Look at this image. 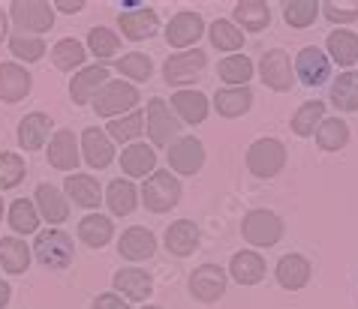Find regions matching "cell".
Here are the masks:
<instances>
[{"instance_id":"30","label":"cell","mask_w":358,"mask_h":309,"mask_svg":"<svg viewBox=\"0 0 358 309\" xmlns=\"http://www.w3.org/2000/svg\"><path fill=\"white\" fill-rule=\"evenodd\" d=\"M64 193L73 198V204L87 207V211H94V207H99V202H103V189H99L96 177H91V174H69L64 183Z\"/></svg>"},{"instance_id":"16","label":"cell","mask_w":358,"mask_h":309,"mask_svg":"<svg viewBox=\"0 0 358 309\" xmlns=\"http://www.w3.org/2000/svg\"><path fill=\"white\" fill-rule=\"evenodd\" d=\"M34 87V75L18 63H0V103L13 105L31 93Z\"/></svg>"},{"instance_id":"8","label":"cell","mask_w":358,"mask_h":309,"mask_svg":"<svg viewBox=\"0 0 358 309\" xmlns=\"http://www.w3.org/2000/svg\"><path fill=\"white\" fill-rule=\"evenodd\" d=\"M259 75H262V82L277 93H286V91L295 87V69H292L289 54H286L283 48H271V52L262 54Z\"/></svg>"},{"instance_id":"46","label":"cell","mask_w":358,"mask_h":309,"mask_svg":"<svg viewBox=\"0 0 358 309\" xmlns=\"http://www.w3.org/2000/svg\"><path fill=\"white\" fill-rule=\"evenodd\" d=\"M117 73L127 75V78H133V82H148L154 73V63H151V57L142 54V52H130V54H124L121 61H117Z\"/></svg>"},{"instance_id":"14","label":"cell","mask_w":358,"mask_h":309,"mask_svg":"<svg viewBox=\"0 0 358 309\" xmlns=\"http://www.w3.org/2000/svg\"><path fill=\"white\" fill-rule=\"evenodd\" d=\"M78 147H82V156L91 168H108L115 163V144L106 135V129H99V126H87L82 133Z\"/></svg>"},{"instance_id":"41","label":"cell","mask_w":358,"mask_h":309,"mask_svg":"<svg viewBox=\"0 0 358 309\" xmlns=\"http://www.w3.org/2000/svg\"><path fill=\"white\" fill-rule=\"evenodd\" d=\"M9 225H13L15 234H34L39 232V213L31 198H18L9 207Z\"/></svg>"},{"instance_id":"49","label":"cell","mask_w":358,"mask_h":309,"mask_svg":"<svg viewBox=\"0 0 358 309\" xmlns=\"http://www.w3.org/2000/svg\"><path fill=\"white\" fill-rule=\"evenodd\" d=\"M94 309H130V303L121 294H99L94 301Z\"/></svg>"},{"instance_id":"42","label":"cell","mask_w":358,"mask_h":309,"mask_svg":"<svg viewBox=\"0 0 358 309\" xmlns=\"http://www.w3.org/2000/svg\"><path fill=\"white\" fill-rule=\"evenodd\" d=\"M208 36H211V45L220 48V52H238V48L244 45L241 27H235L229 18H217L211 24V31H208Z\"/></svg>"},{"instance_id":"52","label":"cell","mask_w":358,"mask_h":309,"mask_svg":"<svg viewBox=\"0 0 358 309\" xmlns=\"http://www.w3.org/2000/svg\"><path fill=\"white\" fill-rule=\"evenodd\" d=\"M6 33H9V15L3 13V9H0V43L6 39Z\"/></svg>"},{"instance_id":"13","label":"cell","mask_w":358,"mask_h":309,"mask_svg":"<svg viewBox=\"0 0 358 309\" xmlns=\"http://www.w3.org/2000/svg\"><path fill=\"white\" fill-rule=\"evenodd\" d=\"M82 147H78V138L73 129H57L48 142V165L57 168V172H76L78 163H82Z\"/></svg>"},{"instance_id":"1","label":"cell","mask_w":358,"mask_h":309,"mask_svg":"<svg viewBox=\"0 0 358 309\" xmlns=\"http://www.w3.org/2000/svg\"><path fill=\"white\" fill-rule=\"evenodd\" d=\"M34 255L36 262L48 267V271H66L73 264V237L61 228H48V232H39L36 234V243H34Z\"/></svg>"},{"instance_id":"45","label":"cell","mask_w":358,"mask_h":309,"mask_svg":"<svg viewBox=\"0 0 358 309\" xmlns=\"http://www.w3.org/2000/svg\"><path fill=\"white\" fill-rule=\"evenodd\" d=\"M87 48H91V54H96L99 61H106V57L117 54L121 36H117L115 31H108V27H94V31L87 33Z\"/></svg>"},{"instance_id":"3","label":"cell","mask_w":358,"mask_h":309,"mask_svg":"<svg viewBox=\"0 0 358 309\" xmlns=\"http://www.w3.org/2000/svg\"><path fill=\"white\" fill-rule=\"evenodd\" d=\"M142 103V93H138V87L130 84V82H108L103 91L94 96V112L99 117H115L117 114H130L136 112V105Z\"/></svg>"},{"instance_id":"34","label":"cell","mask_w":358,"mask_h":309,"mask_svg":"<svg viewBox=\"0 0 358 309\" xmlns=\"http://www.w3.org/2000/svg\"><path fill=\"white\" fill-rule=\"evenodd\" d=\"M103 202L108 204V211L115 216H130L138 207V189L133 186V181H112Z\"/></svg>"},{"instance_id":"54","label":"cell","mask_w":358,"mask_h":309,"mask_svg":"<svg viewBox=\"0 0 358 309\" xmlns=\"http://www.w3.org/2000/svg\"><path fill=\"white\" fill-rule=\"evenodd\" d=\"M142 309H160V306H142Z\"/></svg>"},{"instance_id":"22","label":"cell","mask_w":358,"mask_h":309,"mask_svg":"<svg viewBox=\"0 0 358 309\" xmlns=\"http://www.w3.org/2000/svg\"><path fill=\"white\" fill-rule=\"evenodd\" d=\"M229 273H232L238 285H259L265 279V258L253 253V249H241L229 262Z\"/></svg>"},{"instance_id":"7","label":"cell","mask_w":358,"mask_h":309,"mask_svg":"<svg viewBox=\"0 0 358 309\" xmlns=\"http://www.w3.org/2000/svg\"><path fill=\"white\" fill-rule=\"evenodd\" d=\"M145 129L151 135V147H169V142H175L178 133H181V121L175 117L172 105L166 99L154 96L145 112Z\"/></svg>"},{"instance_id":"23","label":"cell","mask_w":358,"mask_h":309,"mask_svg":"<svg viewBox=\"0 0 358 309\" xmlns=\"http://www.w3.org/2000/svg\"><path fill=\"white\" fill-rule=\"evenodd\" d=\"M166 249L178 258L184 255H193L199 249V225L190 223V219H178V223H172L166 228Z\"/></svg>"},{"instance_id":"25","label":"cell","mask_w":358,"mask_h":309,"mask_svg":"<svg viewBox=\"0 0 358 309\" xmlns=\"http://www.w3.org/2000/svg\"><path fill=\"white\" fill-rule=\"evenodd\" d=\"M271 22V9H268L265 0H238L232 6V24L244 27V31L259 33Z\"/></svg>"},{"instance_id":"19","label":"cell","mask_w":358,"mask_h":309,"mask_svg":"<svg viewBox=\"0 0 358 309\" xmlns=\"http://www.w3.org/2000/svg\"><path fill=\"white\" fill-rule=\"evenodd\" d=\"M34 207L39 219H45V223H66L69 216V198H64V193L52 183H39L36 186V195H34Z\"/></svg>"},{"instance_id":"40","label":"cell","mask_w":358,"mask_h":309,"mask_svg":"<svg viewBox=\"0 0 358 309\" xmlns=\"http://www.w3.org/2000/svg\"><path fill=\"white\" fill-rule=\"evenodd\" d=\"M87 61V52H85V45L78 43V39H61V43H55L52 48V63L57 69H64V73H73V69H78Z\"/></svg>"},{"instance_id":"9","label":"cell","mask_w":358,"mask_h":309,"mask_svg":"<svg viewBox=\"0 0 358 309\" xmlns=\"http://www.w3.org/2000/svg\"><path fill=\"white\" fill-rule=\"evenodd\" d=\"M292 69H295V78H301V84H307V87H320L331 78V61H328V54L316 45L301 48Z\"/></svg>"},{"instance_id":"33","label":"cell","mask_w":358,"mask_h":309,"mask_svg":"<svg viewBox=\"0 0 358 309\" xmlns=\"http://www.w3.org/2000/svg\"><path fill=\"white\" fill-rule=\"evenodd\" d=\"M250 105H253L250 87H223L214 96V108L220 117H241L250 112Z\"/></svg>"},{"instance_id":"11","label":"cell","mask_w":358,"mask_h":309,"mask_svg":"<svg viewBox=\"0 0 358 309\" xmlns=\"http://www.w3.org/2000/svg\"><path fill=\"white\" fill-rule=\"evenodd\" d=\"M205 63H208V57H205V52H199V48L172 54L166 61V66H163V78H166V84H175V87L190 84V82H196V78L202 75Z\"/></svg>"},{"instance_id":"31","label":"cell","mask_w":358,"mask_h":309,"mask_svg":"<svg viewBox=\"0 0 358 309\" xmlns=\"http://www.w3.org/2000/svg\"><path fill=\"white\" fill-rule=\"evenodd\" d=\"M0 267L6 273H24L31 267V246L22 237H0Z\"/></svg>"},{"instance_id":"37","label":"cell","mask_w":358,"mask_h":309,"mask_svg":"<svg viewBox=\"0 0 358 309\" xmlns=\"http://www.w3.org/2000/svg\"><path fill=\"white\" fill-rule=\"evenodd\" d=\"M142 129H145V112H130V114H124V117H115V121H108L106 123V135L112 138V144H127V142H133V138L142 135Z\"/></svg>"},{"instance_id":"15","label":"cell","mask_w":358,"mask_h":309,"mask_svg":"<svg viewBox=\"0 0 358 309\" xmlns=\"http://www.w3.org/2000/svg\"><path fill=\"white\" fill-rule=\"evenodd\" d=\"M205 33V22L199 13H178L166 27V43L172 48H190Z\"/></svg>"},{"instance_id":"43","label":"cell","mask_w":358,"mask_h":309,"mask_svg":"<svg viewBox=\"0 0 358 309\" xmlns=\"http://www.w3.org/2000/svg\"><path fill=\"white\" fill-rule=\"evenodd\" d=\"M283 18L289 27H310L320 18V3L316 0H286Z\"/></svg>"},{"instance_id":"2","label":"cell","mask_w":358,"mask_h":309,"mask_svg":"<svg viewBox=\"0 0 358 309\" xmlns=\"http://www.w3.org/2000/svg\"><path fill=\"white\" fill-rule=\"evenodd\" d=\"M9 18L18 27V33L39 36L52 31L55 24V6L48 0H13L9 3Z\"/></svg>"},{"instance_id":"39","label":"cell","mask_w":358,"mask_h":309,"mask_svg":"<svg viewBox=\"0 0 358 309\" xmlns=\"http://www.w3.org/2000/svg\"><path fill=\"white\" fill-rule=\"evenodd\" d=\"M322 121H325V103H320V99H310V103H304L292 114V133L301 135V138H310L316 129H320Z\"/></svg>"},{"instance_id":"47","label":"cell","mask_w":358,"mask_h":309,"mask_svg":"<svg viewBox=\"0 0 358 309\" xmlns=\"http://www.w3.org/2000/svg\"><path fill=\"white\" fill-rule=\"evenodd\" d=\"M24 174H27V165H24V159L18 156V153H0V189H13L24 181Z\"/></svg>"},{"instance_id":"50","label":"cell","mask_w":358,"mask_h":309,"mask_svg":"<svg viewBox=\"0 0 358 309\" xmlns=\"http://www.w3.org/2000/svg\"><path fill=\"white\" fill-rule=\"evenodd\" d=\"M52 6H57L61 13H69V15H73V13H78V9L85 6V0H55Z\"/></svg>"},{"instance_id":"38","label":"cell","mask_w":358,"mask_h":309,"mask_svg":"<svg viewBox=\"0 0 358 309\" xmlns=\"http://www.w3.org/2000/svg\"><path fill=\"white\" fill-rule=\"evenodd\" d=\"M346 142H350V126H346L341 117H325L316 129V144H320V151H343Z\"/></svg>"},{"instance_id":"36","label":"cell","mask_w":358,"mask_h":309,"mask_svg":"<svg viewBox=\"0 0 358 309\" xmlns=\"http://www.w3.org/2000/svg\"><path fill=\"white\" fill-rule=\"evenodd\" d=\"M217 75L229 87H247V82L253 78V61L247 54H229L217 66Z\"/></svg>"},{"instance_id":"29","label":"cell","mask_w":358,"mask_h":309,"mask_svg":"<svg viewBox=\"0 0 358 309\" xmlns=\"http://www.w3.org/2000/svg\"><path fill=\"white\" fill-rule=\"evenodd\" d=\"M325 54L328 61H334L337 66H355L358 63V33L352 31H331L325 39Z\"/></svg>"},{"instance_id":"17","label":"cell","mask_w":358,"mask_h":309,"mask_svg":"<svg viewBox=\"0 0 358 309\" xmlns=\"http://www.w3.org/2000/svg\"><path fill=\"white\" fill-rule=\"evenodd\" d=\"M117 27H121V33L127 39H151L157 31H160V18H157L154 9L148 6H138V9H127V13L117 15Z\"/></svg>"},{"instance_id":"53","label":"cell","mask_w":358,"mask_h":309,"mask_svg":"<svg viewBox=\"0 0 358 309\" xmlns=\"http://www.w3.org/2000/svg\"><path fill=\"white\" fill-rule=\"evenodd\" d=\"M0 216H3V198H0Z\"/></svg>"},{"instance_id":"26","label":"cell","mask_w":358,"mask_h":309,"mask_svg":"<svg viewBox=\"0 0 358 309\" xmlns=\"http://www.w3.org/2000/svg\"><path fill=\"white\" fill-rule=\"evenodd\" d=\"M310 262H307L304 255L298 253H289L283 255L280 262H277V282H280L283 288H289V292H298V288H304L307 282H310Z\"/></svg>"},{"instance_id":"4","label":"cell","mask_w":358,"mask_h":309,"mask_svg":"<svg viewBox=\"0 0 358 309\" xmlns=\"http://www.w3.org/2000/svg\"><path fill=\"white\" fill-rule=\"evenodd\" d=\"M138 198H142L151 213H169L178 202H181V183H178L175 174H169V168L166 172H154L145 181Z\"/></svg>"},{"instance_id":"35","label":"cell","mask_w":358,"mask_h":309,"mask_svg":"<svg viewBox=\"0 0 358 309\" xmlns=\"http://www.w3.org/2000/svg\"><path fill=\"white\" fill-rule=\"evenodd\" d=\"M331 105L341 112H358V73L346 69L331 82Z\"/></svg>"},{"instance_id":"44","label":"cell","mask_w":358,"mask_h":309,"mask_svg":"<svg viewBox=\"0 0 358 309\" xmlns=\"http://www.w3.org/2000/svg\"><path fill=\"white\" fill-rule=\"evenodd\" d=\"M9 52H13L18 61H24V63H36L39 57L45 54V43H43V36L15 33V36H9Z\"/></svg>"},{"instance_id":"48","label":"cell","mask_w":358,"mask_h":309,"mask_svg":"<svg viewBox=\"0 0 358 309\" xmlns=\"http://www.w3.org/2000/svg\"><path fill=\"white\" fill-rule=\"evenodd\" d=\"M322 15L328 18L331 24H350L358 18V0H325V3H320Z\"/></svg>"},{"instance_id":"32","label":"cell","mask_w":358,"mask_h":309,"mask_svg":"<svg viewBox=\"0 0 358 309\" xmlns=\"http://www.w3.org/2000/svg\"><path fill=\"white\" fill-rule=\"evenodd\" d=\"M115 237V223L103 213H87L82 223H78V241H82L85 246H106L108 241Z\"/></svg>"},{"instance_id":"24","label":"cell","mask_w":358,"mask_h":309,"mask_svg":"<svg viewBox=\"0 0 358 309\" xmlns=\"http://www.w3.org/2000/svg\"><path fill=\"white\" fill-rule=\"evenodd\" d=\"M154 165H157V151L151 144H142V142H133L121 151V168L127 177H151L154 174Z\"/></svg>"},{"instance_id":"28","label":"cell","mask_w":358,"mask_h":309,"mask_svg":"<svg viewBox=\"0 0 358 309\" xmlns=\"http://www.w3.org/2000/svg\"><path fill=\"white\" fill-rule=\"evenodd\" d=\"M208 108H211V103H208V96L205 93H199V91H178L172 96V112L178 121H184V123H202L205 117H208Z\"/></svg>"},{"instance_id":"10","label":"cell","mask_w":358,"mask_h":309,"mask_svg":"<svg viewBox=\"0 0 358 309\" xmlns=\"http://www.w3.org/2000/svg\"><path fill=\"white\" fill-rule=\"evenodd\" d=\"M190 294L199 303H217L226 294V271L220 264H199L190 276Z\"/></svg>"},{"instance_id":"21","label":"cell","mask_w":358,"mask_h":309,"mask_svg":"<svg viewBox=\"0 0 358 309\" xmlns=\"http://www.w3.org/2000/svg\"><path fill=\"white\" fill-rule=\"evenodd\" d=\"M115 292L124 294L127 301H148L154 294V279L148 271H138V267H124V271L115 273Z\"/></svg>"},{"instance_id":"12","label":"cell","mask_w":358,"mask_h":309,"mask_svg":"<svg viewBox=\"0 0 358 309\" xmlns=\"http://www.w3.org/2000/svg\"><path fill=\"white\" fill-rule=\"evenodd\" d=\"M205 165V144L193 135L178 138L175 144H169V168L175 174H196Z\"/></svg>"},{"instance_id":"18","label":"cell","mask_w":358,"mask_h":309,"mask_svg":"<svg viewBox=\"0 0 358 309\" xmlns=\"http://www.w3.org/2000/svg\"><path fill=\"white\" fill-rule=\"evenodd\" d=\"M108 84V69L106 66H85L78 69V75L69 82V96L76 105L94 103V96Z\"/></svg>"},{"instance_id":"27","label":"cell","mask_w":358,"mask_h":309,"mask_svg":"<svg viewBox=\"0 0 358 309\" xmlns=\"http://www.w3.org/2000/svg\"><path fill=\"white\" fill-rule=\"evenodd\" d=\"M48 133H52V117L43 112H34L22 117V123H18V144L24 151H43L48 142Z\"/></svg>"},{"instance_id":"5","label":"cell","mask_w":358,"mask_h":309,"mask_svg":"<svg viewBox=\"0 0 358 309\" xmlns=\"http://www.w3.org/2000/svg\"><path fill=\"white\" fill-rule=\"evenodd\" d=\"M283 165H286V144L280 138H256L250 151H247V168L262 181L277 177L283 172Z\"/></svg>"},{"instance_id":"51","label":"cell","mask_w":358,"mask_h":309,"mask_svg":"<svg viewBox=\"0 0 358 309\" xmlns=\"http://www.w3.org/2000/svg\"><path fill=\"white\" fill-rule=\"evenodd\" d=\"M9 297H13V288H9V282H0V309L9 303Z\"/></svg>"},{"instance_id":"6","label":"cell","mask_w":358,"mask_h":309,"mask_svg":"<svg viewBox=\"0 0 358 309\" xmlns=\"http://www.w3.org/2000/svg\"><path fill=\"white\" fill-rule=\"evenodd\" d=\"M286 232V225H283V219L277 216L274 211H250L244 219H241V234H244V241L250 243V246H277L280 243V237Z\"/></svg>"},{"instance_id":"20","label":"cell","mask_w":358,"mask_h":309,"mask_svg":"<svg viewBox=\"0 0 358 309\" xmlns=\"http://www.w3.org/2000/svg\"><path fill=\"white\" fill-rule=\"evenodd\" d=\"M157 249V237L151 228H142V225H133L127 228L121 234V241H117V253L127 262H145V258H151Z\"/></svg>"}]
</instances>
